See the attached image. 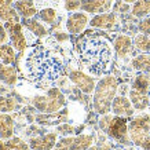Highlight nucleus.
<instances>
[{
    "label": "nucleus",
    "instance_id": "nucleus-40",
    "mask_svg": "<svg viewBox=\"0 0 150 150\" xmlns=\"http://www.w3.org/2000/svg\"><path fill=\"white\" fill-rule=\"evenodd\" d=\"M123 1H124V3H127V4H134L137 0H123Z\"/></svg>",
    "mask_w": 150,
    "mask_h": 150
},
{
    "label": "nucleus",
    "instance_id": "nucleus-6",
    "mask_svg": "<svg viewBox=\"0 0 150 150\" xmlns=\"http://www.w3.org/2000/svg\"><path fill=\"white\" fill-rule=\"evenodd\" d=\"M105 134L112 141L117 142L118 145L121 146H127L131 143L129 132H128V118L125 117H120V116H114L113 114V117L110 120Z\"/></svg>",
    "mask_w": 150,
    "mask_h": 150
},
{
    "label": "nucleus",
    "instance_id": "nucleus-5",
    "mask_svg": "<svg viewBox=\"0 0 150 150\" xmlns=\"http://www.w3.org/2000/svg\"><path fill=\"white\" fill-rule=\"evenodd\" d=\"M128 132L131 143L141 147L143 142L150 137V114L141 113L131 117L128 121Z\"/></svg>",
    "mask_w": 150,
    "mask_h": 150
},
{
    "label": "nucleus",
    "instance_id": "nucleus-4",
    "mask_svg": "<svg viewBox=\"0 0 150 150\" xmlns=\"http://www.w3.org/2000/svg\"><path fill=\"white\" fill-rule=\"evenodd\" d=\"M30 103L40 113H57L66 106V96L59 88H50L44 95H36Z\"/></svg>",
    "mask_w": 150,
    "mask_h": 150
},
{
    "label": "nucleus",
    "instance_id": "nucleus-24",
    "mask_svg": "<svg viewBox=\"0 0 150 150\" xmlns=\"http://www.w3.org/2000/svg\"><path fill=\"white\" fill-rule=\"evenodd\" d=\"M132 41H134V48L141 54H150V35H143V33L135 35Z\"/></svg>",
    "mask_w": 150,
    "mask_h": 150
},
{
    "label": "nucleus",
    "instance_id": "nucleus-26",
    "mask_svg": "<svg viewBox=\"0 0 150 150\" xmlns=\"http://www.w3.org/2000/svg\"><path fill=\"white\" fill-rule=\"evenodd\" d=\"M81 11H84L87 14H92V15L105 13L103 3H102V0H83Z\"/></svg>",
    "mask_w": 150,
    "mask_h": 150
},
{
    "label": "nucleus",
    "instance_id": "nucleus-19",
    "mask_svg": "<svg viewBox=\"0 0 150 150\" xmlns=\"http://www.w3.org/2000/svg\"><path fill=\"white\" fill-rule=\"evenodd\" d=\"M14 131H15L14 117L8 113H3L1 123H0V138L7 141V139L14 137Z\"/></svg>",
    "mask_w": 150,
    "mask_h": 150
},
{
    "label": "nucleus",
    "instance_id": "nucleus-11",
    "mask_svg": "<svg viewBox=\"0 0 150 150\" xmlns=\"http://www.w3.org/2000/svg\"><path fill=\"white\" fill-rule=\"evenodd\" d=\"M28 143L32 150H52L58 143V134L57 131H51L36 137H30Z\"/></svg>",
    "mask_w": 150,
    "mask_h": 150
},
{
    "label": "nucleus",
    "instance_id": "nucleus-2",
    "mask_svg": "<svg viewBox=\"0 0 150 150\" xmlns=\"http://www.w3.org/2000/svg\"><path fill=\"white\" fill-rule=\"evenodd\" d=\"M26 68L35 81L52 83L61 76L64 65L58 55L39 44L28 55Z\"/></svg>",
    "mask_w": 150,
    "mask_h": 150
},
{
    "label": "nucleus",
    "instance_id": "nucleus-35",
    "mask_svg": "<svg viewBox=\"0 0 150 150\" xmlns=\"http://www.w3.org/2000/svg\"><path fill=\"white\" fill-rule=\"evenodd\" d=\"M87 150H112V146L109 143H102V145H92Z\"/></svg>",
    "mask_w": 150,
    "mask_h": 150
},
{
    "label": "nucleus",
    "instance_id": "nucleus-20",
    "mask_svg": "<svg viewBox=\"0 0 150 150\" xmlns=\"http://www.w3.org/2000/svg\"><path fill=\"white\" fill-rule=\"evenodd\" d=\"M0 81L8 87H14L18 83V73H17V69L14 68V65H3L0 72Z\"/></svg>",
    "mask_w": 150,
    "mask_h": 150
},
{
    "label": "nucleus",
    "instance_id": "nucleus-42",
    "mask_svg": "<svg viewBox=\"0 0 150 150\" xmlns=\"http://www.w3.org/2000/svg\"><path fill=\"white\" fill-rule=\"evenodd\" d=\"M1 117H3V113H0V123H1Z\"/></svg>",
    "mask_w": 150,
    "mask_h": 150
},
{
    "label": "nucleus",
    "instance_id": "nucleus-17",
    "mask_svg": "<svg viewBox=\"0 0 150 150\" xmlns=\"http://www.w3.org/2000/svg\"><path fill=\"white\" fill-rule=\"evenodd\" d=\"M128 98L132 102L135 110H138V112H145L150 106L149 92H142V91H138V90H129Z\"/></svg>",
    "mask_w": 150,
    "mask_h": 150
},
{
    "label": "nucleus",
    "instance_id": "nucleus-30",
    "mask_svg": "<svg viewBox=\"0 0 150 150\" xmlns=\"http://www.w3.org/2000/svg\"><path fill=\"white\" fill-rule=\"evenodd\" d=\"M76 129H77V128L73 127L72 124L62 123L57 127V134L61 135V137H72L73 134H76Z\"/></svg>",
    "mask_w": 150,
    "mask_h": 150
},
{
    "label": "nucleus",
    "instance_id": "nucleus-33",
    "mask_svg": "<svg viewBox=\"0 0 150 150\" xmlns=\"http://www.w3.org/2000/svg\"><path fill=\"white\" fill-rule=\"evenodd\" d=\"M112 114H103V116H100V118H99V121H98V124H99V128L102 129V131H106V128H108V125H109V123H110V120H112Z\"/></svg>",
    "mask_w": 150,
    "mask_h": 150
},
{
    "label": "nucleus",
    "instance_id": "nucleus-36",
    "mask_svg": "<svg viewBox=\"0 0 150 150\" xmlns=\"http://www.w3.org/2000/svg\"><path fill=\"white\" fill-rule=\"evenodd\" d=\"M55 39L58 41H66L69 40V36H68V33H64V32H55Z\"/></svg>",
    "mask_w": 150,
    "mask_h": 150
},
{
    "label": "nucleus",
    "instance_id": "nucleus-32",
    "mask_svg": "<svg viewBox=\"0 0 150 150\" xmlns=\"http://www.w3.org/2000/svg\"><path fill=\"white\" fill-rule=\"evenodd\" d=\"M138 30L143 35H150V17L141 18V21L138 22Z\"/></svg>",
    "mask_w": 150,
    "mask_h": 150
},
{
    "label": "nucleus",
    "instance_id": "nucleus-9",
    "mask_svg": "<svg viewBox=\"0 0 150 150\" xmlns=\"http://www.w3.org/2000/svg\"><path fill=\"white\" fill-rule=\"evenodd\" d=\"M69 80L83 94H87V95L94 94V90H95V87H96V81L92 76L87 74L86 72H83V70H72V72L69 73Z\"/></svg>",
    "mask_w": 150,
    "mask_h": 150
},
{
    "label": "nucleus",
    "instance_id": "nucleus-34",
    "mask_svg": "<svg viewBox=\"0 0 150 150\" xmlns=\"http://www.w3.org/2000/svg\"><path fill=\"white\" fill-rule=\"evenodd\" d=\"M8 40H10L8 32H7L6 26L1 23V21H0V46H1V44H7Z\"/></svg>",
    "mask_w": 150,
    "mask_h": 150
},
{
    "label": "nucleus",
    "instance_id": "nucleus-27",
    "mask_svg": "<svg viewBox=\"0 0 150 150\" xmlns=\"http://www.w3.org/2000/svg\"><path fill=\"white\" fill-rule=\"evenodd\" d=\"M0 62L3 65H14L15 50L11 44H1L0 46Z\"/></svg>",
    "mask_w": 150,
    "mask_h": 150
},
{
    "label": "nucleus",
    "instance_id": "nucleus-23",
    "mask_svg": "<svg viewBox=\"0 0 150 150\" xmlns=\"http://www.w3.org/2000/svg\"><path fill=\"white\" fill-rule=\"evenodd\" d=\"M131 14L135 18H145L150 14V0H137L131 7Z\"/></svg>",
    "mask_w": 150,
    "mask_h": 150
},
{
    "label": "nucleus",
    "instance_id": "nucleus-7",
    "mask_svg": "<svg viewBox=\"0 0 150 150\" xmlns=\"http://www.w3.org/2000/svg\"><path fill=\"white\" fill-rule=\"evenodd\" d=\"M95 142L94 134H80L76 137H62L58 141V145L64 146L68 150H87Z\"/></svg>",
    "mask_w": 150,
    "mask_h": 150
},
{
    "label": "nucleus",
    "instance_id": "nucleus-12",
    "mask_svg": "<svg viewBox=\"0 0 150 150\" xmlns=\"http://www.w3.org/2000/svg\"><path fill=\"white\" fill-rule=\"evenodd\" d=\"M112 114L125 118L134 117L135 108H134V105H132V102L129 100V98L127 95L117 94V96L114 98L113 103H112Z\"/></svg>",
    "mask_w": 150,
    "mask_h": 150
},
{
    "label": "nucleus",
    "instance_id": "nucleus-43",
    "mask_svg": "<svg viewBox=\"0 0 150 150\" xmlns=\"http://www.w3.org/2000/svg\"><path fill=\"white\" fill-rule=\"evenodd\" d=\"M149 99H150V92H149ZM149 108H150V106H149Z\"/></svg>",
    "mask_w": 150,
    "mask_h": 150
},
{
    "label": "nucleus",
    "instance_id": "nucleus-22",
    "mask_svg": "<svg viewBox=\"0 0 150 150\" xmlns=\"http://www.w3.org/2000/svg\"><path fill=\"white\" fill-rule=\"evenodd\" d=\"M131 90H138L142 92H150V74L138 73L134 77L131 84Z\"/></svg>",
    "mask_w": 150,
    "mask_h": 150
},
{
    "label": "nucleus",
    "instance_id": "nucleus-13",
    "mask_svg": "<svg viewBox=\"0 0 150 150\" xmlns=\"http://www.w3.org/2000/svg\"><path fill=\"white\" fill-rule=\"evenodd\" d=\"M90 26L95 29H103V30H112L117 26V15L110 11H105L100 14H95L90 19Z\"/></svg>",
    "mask_w": 150,
    "mask_h": 150
},
{
    "label": "nucleus",
    "instance_id": "nucleus-29",
    "mask_svg": "<svg viewBox=\"0 0 150 150\" xmlns=\"http://www.w3.org/2000/svg\"><path fill=\"white\" fill-rule=\"evenodd\" d=\"M6 149L7 150H32L26 141H23L19 137H13L6 141Z\"/></svg>",
    "mask_w": 150,
    "mask_h": 150
},
{
    "label": "nucleus",
    "instance_id": "nucleus-25",
    "mask_svg": "<svg viewBox=\"0 0 150 150\" xmlns=\"http://www.w3.org/2000/svg\"><path fill=\"white\" fill-rule=\"evenodd\" d=\"M19 109V102L13 96L0 95V113H13Z\"/></svg>",
    "mask_w": 150,
    "mask_h": 150
},
{
    "label": "nucleus",
    "instance_id": "nucleus-15",
    "mask_svg": "<svg viewBox=\"0 0 150 150\" xmlns=\"http://www.w3.org/2000/svg\"><path fill=\"white\" fill-rule=\"evenodd\" d=\"M15 0H0V21L1 22H21V17L14 8Z\"/></svg>",
    "mask_w": 150,
    "mask_h": 150
},
{
    "label": "nucleus",
    "instance_id": "nucleus-3",
    "mask_svg": "<svg viewBox=\"0 0 150 150\" xmlns=\"http://www.w3.org/2000/svg\"><path fill=\"white\" fill-rule=\"evenodd\" d=\"M118 80L112 74H106L96 81L92 95V108L95 113L103 116L112 112V103L118 94Z\"/></svg>",
    "mask_w": 150,
    "mask_h": 150
},
{
    "label": "nucleus",
    "instance_id": "nucleus-21",
    "mask_svg": "<svg viewBox=\"0 0 150 150\" xmlns=\"http://www.w3.org/2000/svg\"><path fill=\"white\" fill-rule=\"evenodd\" d=\"M131 68L139 73L150 74V54H139L131 59Z\"/></svg>",
    "mask_w": 150,
    "mask_h": 150
},
{
    "label": "nucleus",
    "instance_id": "nucleus-1",
    "mask_svg": "<svg viewBox=\"0 0 150 150\" xmlns=\"http://www.w3.org/2000/svg\"><path fill=\"white\" fill-rule=\"evenodd\" d=\"M79 58L90 73L103 76L113 64V46L102 36H88L77 44Z\"/></svg>",
    "mask_w": 150,
    "mask_h": 150
},
{
    "label": "nucleus",
    "instance_id": "nucleus-18",
    "mask_svg": "<svg viewBox=\"0 0 150 150\" xmlns=\"http://www.w3.org/2000/svg\"><path fill=\"white\" fill-rule=\"evenodd\" d=\"M21 23L23 25L25 29H28L29 32L32 33L33 36L46 37L48 35V29L41 23V21H39L36 18H23V19H21Z\"/></svg>",
    "mask_w": 150,
    "mask_h": 150
},
{
    "label": "nucleus",
    "instance_id": "nucleus-37",
    "mask_svg": "<svg viewBox=\"0 0 150 150\" xmlns=\"http://www.w3.org/2000/svg\"><path fill=\"white\" fill-rule=\"evenodd\" d=\"M8 92H10V87L0 81V95H7Z\"/></svg>",
    "mask_w": 150,
    "mask_h": 150
},
{
    "label": "nucleus",
    "instance_id": "nucleus-10",
    "mask_svg": "<svg viewBox=\"0 0 150 150\" xmlns=\"http://www.w3.org/2000/svg\"><path fill=\"white\" fill-rule=\"evenodd\" d=\"M90 25V17L84 11H76L68 15L65 28L70 35H80L86 30V28Z\"/></svg>",
    "mask_w": 150,
    "mask_h": 150
},
{
    "label": "nucleus",
    "instance_id": "nucleus-41",
    "mask_svg": "<svg viewBox=\"0 0 150 150\" xmlns=\"http://www.w3.org/2000/svg\"><path fill=\"white\" fill-rule=\"evenodd\" d=\"M1 68H3V64L0 62V72H1Z\"/></svg>",
    "mask_w": 150,
    "mask_h": 150
},
{
    "label": "nucleus",
    "instance_id": "nucleus-39",
    "mask_svg": "<svg viewBox=\"0 0 150 150\" xmlns=\"http://www.w3.org/2000/svg\"><path fill=\"white\" fill-rule=\"evenodd\" d=\"M141 147H142V150H150V137L143 142V145H142Z\"/></svg>",
    "mask_w": 150,
    "mask_h": 150
},
{
    "label": "nucleus",
    "instance_id": "nucleus-38",
    "mask_svg": "<svg viewBox=\"0 0 150 150\" xmlns=\"http://www.w3.org/2000/svg\"><path fill=\"white\" fill-rule=\"evenodd\" d=\"M102 3H103V8L105 11H109L112 8V6H113L114 0H102Z\"/></svg>",
    "mask_w": 150,
    "mask_h": 150
},
{
    "label": "nucleus",
    "instance_id": "nucleus-8",
    "mask_svg": "<svg viewBox=\"0 0 150 150\" xmlns=\"http://www.w3.org/2000/svg\"><path fill=\"white\" fill-rule=\"evenodd\" d=\"M4 26L8 32L10 43L14 47V50L18 52H23L28 46L26 36L23 33V25L21 22H6Z\"/></svg>",
    "mask_w": 150,
    "mask_h": 150
},
{
    "label": "nucleus",
    "instance_id": "nucleus-31",
    "mask_svg": "<svg viewBox=\"0 0 150 150\" xmlns=\"http://www.w3.org/2000/svg\"><path fill=\"white\" fill-rule=\"evenodd\" d=\"M81 1L83 0H65L64 1V8L68 13H76L81 10Z\"/></svg>",
    "mask_w": 150,
    "mask_h": 150
},
{
    "label": "nucleus",
    "instance_id": "nucleus-28",
    "mask_svg": "<svg viewBox=\"0 0 150 150\" xmlns=\"http://www.w3.org/2000/svg\"><path fill=\"white\" fill-rule=\"evenodd\" d=\"M39 18H40L41 22L47 23V25H54L57 18H58V13L57 10L52 8V7H44V8L39 10Z\"/></svg>",
    "mask_w": 150,
    "mask_h": 150
},
{
    "label": "nucleus",
    "instance_id": "nucleus-16",
    "mask_svg": "<svg viewBox=\"0 0 150 150\" xmlns=\"http://www.w3.org/2000/svg\"><path fill=\"white\" fill-rule=\"evenodd\" d=\"M14 8L17 10L21 18H35L39 10H37L35 0H15L14 1Z\"/></svg>",
    "mask_w": 150,
    "mask_h": 150
},
{
    "label": "nucleus",
    "instance_id": "nucleus-14",
    "mask_svg": "<svg viewBox=\"0 0 150 150\" xmlns=\"http://www.w3.org/2000/svg\"><path fill=\"white\" fill-rule=\"evenodd\" d=\"M113 50L120 59H127L134 51V41L128 35H117L113 40Z\"/></svg>",
    "mask_w": 150,
    "mask_h": 150
}]
</instances>
